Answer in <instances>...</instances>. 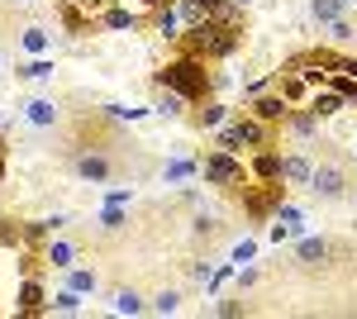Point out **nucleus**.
Here are the masks:
<instances>
[{
	"label": "nucleus",
	"mask_w": 357,
	"mask_h": 319,
	"mask_svg": "<svg viewBox=\"0 0 357 319\" xmlns=\"http://www.w3.org/2000/svg\"><path fill=\"white\" fill-rule=\"evenodd\" d=\"M181 48H186V57H220L234 48V29L220 24V20H200V24H191L186 34H181Z\"/></svg>",
	"instance_id": "obj_1"
},
{
	"label": "nucleus",
	"mask_w": 357,
	"mask_h": 319,
	"mask_svg": "<svg viewBox=\"0 0 357 319\" xmlns=\"http://www.w3.org/2000/svg\"><path fill=\"white\" fill-rule=\"evenodd\" d=\"M158 81L172 86V91H181L186 101H200V96L210 91V72H205L200 57H176V62H167L162 72H158Z\"/></svg>",
	"instance_id": "obj_2"
},
{
	"label": "nucleus",
	"mask_w": 357,
	"mask_h": 319,
	"mask_svg": "<svg viewBox=\"0 0 357 319\" xmlns=\"http://www.w3.org/2000/svg\"><path fill=\"white\" fill-rule=\"evenodd\" d=\"M267 143V124L252 114V119H234L229 129L220 133V148H229V153H238V148H262Z\"/></svg>",
	"instance_id": "obj_3"
},
{
	"label": "nucleus",
	"mask_w": 357,
	"mask_h": 319,
	"mask_svg": "<svg viewBox=\"0 0 357 319\" xmlns=\"http://www.w3.org/2000/svg\"><path fill=\"white\" fill-rule=\"evenodd\" d=\"M200 172H205V181H215V186H238V181H243V162L234 158L229 148H220V153H210Z\"/></svg>",
	"instance_id": "obj_4"
},
{
	"label": "nucleus",
	"mask_w": 357,
	"mask_h": 319,
	"mask_svg": "<svg viewBox=\"0 0 357 319\" xmlns=\"http://www.w3.org/2000/svg\"><path fill=\"white\" fill-rule=\"evenodd\" d=\"M310 186L319 191L324 200H333V195H343V172L324 162V167H314V172H310Z\"/></svg>",
	"instance_id": "obj_5"
},
{
	"label": "nucleus",
	"mask_w": 357,
	"mask_h": 319,
	"mask_svg": "<svg viewBox=\"0 0 357 319\" xmlns=\"http://www.w3.org/2000/svg\"><path fill=\"white\" fill-rule=\"evenodd\" d=\"M252 114L262 119V124H276V119H291V101L286 96H257V105Z\"/></svg>",
	"instance_id": "obj_6"
},
{
	"label": "nucleus",
	"mask_w": 357,
	"mask_h": 319,
	"mask_svg": "<svg viewBox=\"0 0 357 319\" xmlns=\"http://www.w3.org/2000/svg\"><path fill=\"white\" fill-rule=\"evenodd\" d=\"M77 177H82V181H110V158L82 153V158H77Z\"/></svg>",
	"instance_id": "obj_7"
},
{
	"label": "nucleus",
	"mask_w": 357,
	"mask_h": 319,
	"mask_svg": "<svg viewBox=\"0 0 357 319\" xmlns=\"http://www.w3.org/2000/svg\"><path fill=\"white\" fill-rule=\"evenodd\" d=\"M310 110L324 119V114H338V110H348V101H343L338 91H314V96H310Z\"/></svg>",
	"instance_id": "obj_8"
},
{
	"label": "nucleus",
	"mask_w": 357,
	"mask_h": 319,
	"mask_svg": "<svg viewBox=\"0 0 357 319\" xmlns=\"http://www.w3.org/2000/svg\"><path fill=\"white\" fill-rule=\"evenodd\" d=\"M186 20H181V10H176V5H162V15H158V34H162V38H181V34H186Z\"/></svg>",
	"instance_id": "obj_9"
},
{
	"label": "nucleus",
	"mask_w": 357,
	"mask_h": 319,
	"mask_svg": "<svg viewBox=\"0 0 357 319\" xmlns=\"http://www.w3.org/2000/svg\"><path fill=\"white\" fill-rule=\"evenodd\" d=\"M24 114H29V124H38V129L57 124V105H53V101H29V105H24Z\"/></svg>",
	"instance_id": "obj_10"
},
{
	"label": "nucleus",
	"mask_w": 357,
	"mask_h": 319,
	"mask_svg": "<svg viewBox=\"0 0 357 319\" xmlns=\"http://www.w3.org/2000/svg\"><path fill=\"white\" fill-rule=\"evenodd\" d=\"M296 258L310 262V267L324 262V258H329V243H324V239H301V243H296Z\"/></svg>",
	"instance_id": "obj_11"
},
{
	"label": "nucleus",
	"mask_w": 357,
	"mask_h": 319,
	"mask_svg": "<svg viewBox=\"0 0 357 319\" xmlns=\"http://www.w3.org/2000/svg\"><path fill=\"white\" fill-rule=\"evenodd\" d=\"M48 267H57V272H67V267H77V248L72 243H48Z\"/></svg>",
	"instance_id": "obj_12"
},
{
	"label": "nucleus",
	"mask_w": 357,
	"mask_h": 319,
	"mask_svg": "<svg viewBox=\"0 0 357 319\" xmlns=\"http://www.w3.org/2000/svg\"><path fill=\"white\" fill-rule=\"evenodd\" d=\"M310 15L319 24H338L343 20V0H310Z\"/></svg>",
	"instance_id": "obj_13"
},
{
	"label": "nucleus",
	"mask_w": 357,
	"mask_h": 319,
	"mask_svg": "<svg viewBox=\"0 0 357 319\" xmlns=\"http://www.w3.org/2000/svg\"><path fill=\"white\" fill-rule=\"evenodd\" d=\"M252 172H257V181H281V158L276 153H257Z\"/></svg>",
	"instance_id": "obj_14"
},
{
	"label": "nucleus",
	"mask_w": 357,
	"mask_h": 319,
	"mask_svg": "<svg viewBox=\"0 0 357 319\" xmlns=\"http://www.w3.org/2000/svg\"><path fill=\"white\" fill-rule=\"evenodd\" d=\"M53 310H57V315H82V291L62 286V291L53 295Z\"/></svg>",
	"instance_id": "obj_15"
},
{
	"label": "nucleus",
	"mask_w": 357,
	"mask_h": 319,
	"mask_svg": "<svg viewBox=\"0 0 357 319\" xmlns=\"http://www.w3.org/2000/svg\"><path fill=\"white\" fill-rule=\"evenodd\" d=\"M67 286L82 291V295H91V291H96V272H86V267H67Z\"/></svg>",
	"instance_id": "obj_16"
},
{
	"label": "nucleus",
	"mask_w": 357,
	"mask_h": 319,
	"mask_svg": "<svg viewBox=\"0 0 357 319\" xmlns=\"http://www.w3.org/2000/svg\"><path fill=\"white\" fill-rule=\"evenodd\" d=\"M110 305H114V315H138V310H143L138 291H114V295H110Z\"/></svg>",
	"instance_id": "obj_17"
},
{
	"label": "nucleus",
	"mask_w": 357,
	"mask_h": 319,
	"mask_svg": "<svg viewBox=\"0 0 357 319\" xmlns=\"http://www.w3.org/2000/svg\"><path fill=\"white\" fill-rule=\"evenodd\" d=\"M24 53L29 57H43V53H48V29H24Z\"/></svg>",
	"instance_id": "obj_18"
},
{
	"label": "nucleus",
	"mask_w": 357,
	"mask_h": 319,
	"mask_svg": "<svg viewBox=\"0 0 357 319\" xmlns=\"http://www.w3.org/2000/svg\"><path fill=\"white\" fill-rule=\"evenodd\" d=\"M20 310H43V286L38 281H24L20 286Z\"/></svg>",
	"instance_id": "obj_19"
},
{
	"label": "nucleus",
	"mask_w": 357,
	"mask_h": 319,
	"mask_svg": "<svg viewBox=\"0 0 357 319\" xmlns=\"http://www.w3.org/2000/svg\"><path fill=\"white\" fill-rule=\"evenodd\" d=\"M195 172H200V167H195V162H186V158H176V162H167V167H162L167 181H186V177H195Z\"/></svg>",
	"instance_id": "obj_20"
},
{
	"label": "nucleus",
	"mask_w": 357,
	"mask_h": 319,
	"mask_svg": "<svg viewBox=\"0 0 357 319\" xmlns=\"http://www.w3.org/2000/svg\"><path fill=\"white\" fill-rule=\"evenodd\" d=\"M310 172H314V167H310L305 158H286L281 162V177H291V181H310Z\"/></svg>",
	"instance_id": "obj_21"
},
{
	"label": "nucleus",
	"mask_w": 357,
	"mask_h": 319,
	"mask_svg": "<svg viewBox=\"0 0 357 319\" xmlns=\"http://www.w3.org/2000/svg\"><path fill=\"white\" fill-rule=\"evenodd\" d=\"M181 105H186V96H181V91H172V86H162V101H158V110H162V114H181Z\"/></svg>",
	"instance_id": "obj_22"
},
{
	"label": "nucleus",
	"mask_w": 357,
	"mask_h": 319,
	"mask_svg": "<svg viewBox=\"0 0 357 319\" xmlns=\"http://www.w3.org/2000/svg\"><path fill=\"white\" fill-rule=\"evenodd\" d=\"M176 305H181V295H176V291H158V295H153V310H158V315H176Z\"/></svg>",
	"instance_id": "obj_23"
},
{
	"label": "nucleus",
	"mask_w": 357,
	"mask_h": 319,
	"mask_svg": "<svg viewBox=\"0 0 357 319\" xmlns=\"http://www.w3.org/2000/svg\"><path fill=\"white\" fill-rule=\"evenodd\" d=\"M24 77L29 81H48V77H53V62H48V57H33V62L24 67Z\"/></svg>",
	"instance_id": "obj_24"
},
{
	"label": "nucleus",
	"mask_w": 357,
	"mask_h": 319,
	"mask_svg": "<svg viewBox=\"0 0 357 319\" xmlns=\"http://www.w3.org/2000/svg\"><path fill=\"white\" fill-rule=\"evenodd\" d=\"M100 229H124V205H105L100 210Z\"/></svg>",
	"instance_id": "obj_25"
},
{
	"label": "nucleus",
	"mask_w": 357,
	"mask_h": 319,
	"mask_svg": "<svg viewBox=\"0 0 357 319\" xmlns=\"http://www.w3.org/2000/svg\"><path fill=\"white\" fill-rule=\"evenodd\" d=\"M105 24H110V29H134V15H129V10H110Z\"/></svg>",
	"instance_id": "obj_26"
},
{
	"label": "nucleus",
	"mask_w": 357,
	"mask_h": 319,
	"mask_svg": "<svg viewBox=\"0 0 357 319\" xmlns=\"http://www.w3.org/2000/svg\"><path fill=\"white\" fill-rule=\"evenodd\" d=\"M224 119V105H205L200 110V124H220Z\"/></svg>",
	"instance_id": "obj_27"
},
{
	"label": "nucleus",
	"mask_w": 357,
	"mask_h": 319,
	"mask_svg": "<svg viewBox=\"0 0 357 319\" xmlns=\"http://www.w3.org/2000/svg\"><path fill=\"white\" fill-rule=\"evenodd\" d=\"M110 114H114V119H138L143 110H134V105H110Z\"/></svg>",
	"instance_id": "obj_28"
},
{
	"label": "nucleus",
	"mask_w": 357,
	"mask_h": 319,
	"mask_svg": "<svg viewBox=\"0 0 357 319\" xmlns=\"http://www.w3.org/2000/svg\"><path fill=\"white\" fill-rule=\"evenodd\" d=\"M248 258H252V243L243 239V243H238V248H234V262H248Z\"/></svg>",
	"instance_id": "obj_29"
},
{
	"label": "nucleus",
	"mask_w": 357,
	"mask_h": 319,
	"mask_svg": "<svg viewBox=\"0 0 357 319\" xmlns=\"http://www.w3.org/2000/svg\"><path fill=\"white\" fill-rule=\"evenodd\" d=\"M343 72H348V77L357 81V57H343Z\"/></svg>",
	"instance_id": "obj_30"
},
{
	"label": "nucleus",
	"mask_w": 357,
	"mask_h": 319,
	"mask_svg": "<svg viewBox=\"0 0 357 319\" xmlns=\"http://www.w3.org/2000/svg\"><path fill=\"white\" fill-rule=\"evenodd\" d=\"M148 5H158V10H162V5H172V0H148Z\"/></svg>",
	"instance_id": "obj_31"
},
{
	"label": "nucleus",
	"mask_w": 357,
	"mask_h": 319,
	"mask_svg": "<svg viewBox=\"0 0 357 319\" xmlns=\"http://www.w3.org/2000/svg\"><path fill=\"white\" fill-rule=\"evenodd\" d=\"M0 158H5V143H0Z\"/></svg>",
	"instance_id": "obj_32"
},
{
	"label": "nucleus",
	"mask_w": 357,
	"mask_h": 319,
	"mask_svg": "<svg viewBox=\"0 0 357 319\" xmlns=\"http://www.w3.org/2000/svg\"><path fill=\"white\" fill-rule=\"evenodd\" d=\"M343 5H357V0H343Z\"/></svg>",
	"instance_id": "obj_33"
},
{
	"label": "nucleus",
	"mask_w": 357,
	"mask_h": 319,
	"mask_svg": "<svg viewBox=\"0 0 357 319\" xmlns=\"http://www.w3.org/2000/svg\"><path fill=\"white\" fill-rule=\"evenodd\" d=\"M353 153H357V143H353Z\"/></svg>",
	"instance_id": "obj_34"
}]
</instances>
